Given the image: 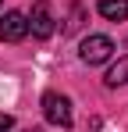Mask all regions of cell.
Returning <instances> with one entry per match:
<instances>
[{
    "label": "cell",
    "mask_w": 128,
    "mask_h": 132,
    "mask_svg": "<svg viewBox=\"0 0 128 132\" xmlns=\"http://www.w3.org/2000/svg\"><path fill=\"white\" fill-rule=\"evenodd\" d=\"M43 118L50 121V125H57V129H68L71 125V100L64 96V93H43Z\"/></svg>",
    "instance_id": "1"
},
{
    "label": "cell",
    "mask_w": 128,
    "mask_h": 132,
    "mask_svg": "<svg viewBox=\"0 0 128 132\" xmlns=\"http://www.w3.org/2000/svg\"><path fill=\"white\" fill-rule=\"evenodd\" d=\"M53 29H57L53 7H50L46 0H36V4H32V14H29V32H32L36 39H50Z\"/></svg>",
    "instance_id": "2"
},
{
    "label": "cell",
    "mask_w": 128,
    "mask_h": 132,
    "mask_svg": "<svg viewBox=\"0 0 128 132\" xmlns=\"http://www.w3.org/2000/svg\"><path fill=\"white\" fill-rule=\"evenodd\" d=\"M110 54H114V39L110 36H85L82 46H78V57L85 64H103V61H110Z\"/></svg>",
    "instance_id": "3"
},
{
    "label": "cell",
    "mask_w": 128,
    "mask_h": 132,
    "mask_svg": "<svg viewBox=\"0 0 128 132\" xmlns=\"http://www.w3.org/2000/svg\"><path fill=\"white\" fill-rule=\"evenodd\" d=\"M29 36V18L21 11H7L0 22V43H21Z\"/></svg>",
    "instance_id": "4"
},
{
    "label": "cell",
    "mask_w": 128,
    "mask_h": 132,
    "mask_svg": "<svg viewBox=\"0 0 128 132\" xmlns=\"http://www.w3.org/2000/svg\"><path fill=\"white\" fill-rule=\"evenodd\" d=\"M96 11L107 22H128V0H100Z\"/></svg>",
    "instance_id": "5"
},
{
    "label": "cell",
    "mask_w": 128,
    "mask_h": 132,
    "mask_svg": "<svg viewBox=\"0 0 128 132\" xmlns=\"http://www.w3.org/2000/svg\"><path fill=\"white\" fill-rule=\"evenodd\" d=\"M103 82L110 89H114V86H125V82H128V57H121L117 64H110V71L103 75Z\"/></svg>",
    "instance_id": "6"
},
{
    "label": "cell",
    "mask_w": 128,
    "mask_h": 132,
    "mask_svg": "<svg viewBox=\"0 0 128 132\" xmlns=\"http://www.w3.org/2000/svg\"><path fill=\"white\" fill-rule=\"evenodd\" d=\"M78 25H82V7H78V4H75V7H71V22L64 25V32H75V29H78Z\"/></svg>",
    "instance_id": "7"
},
{
    "label": "cell",
    "mask_w": 128,
    "mask_h": 132,
    "mask_svg": "<svg viewBox=\"0 0 128 132\" xmlns=\"http://www.w3.org/2000/svg\"><path fill=\"white\" fill-rule=\"evenodd\" d=\"M0 132H14V118L11 114H0Z\"/></svg>",
    "instance_id": "8"
},
{
    "label": "cell",
    "mask_w": 128,
    "mask_h": 132,
    "mask_svg": "<svg viewBox=\"0 0 128 132\" xmlns=\"http://www.w3.org/2000/svg\"><path fill=\"white\" fill-rule=\"evenodd\" d=\"M25 132H43V129H25Z\"/></svg>",
    "instance_id": "9"
}]
</instances>
